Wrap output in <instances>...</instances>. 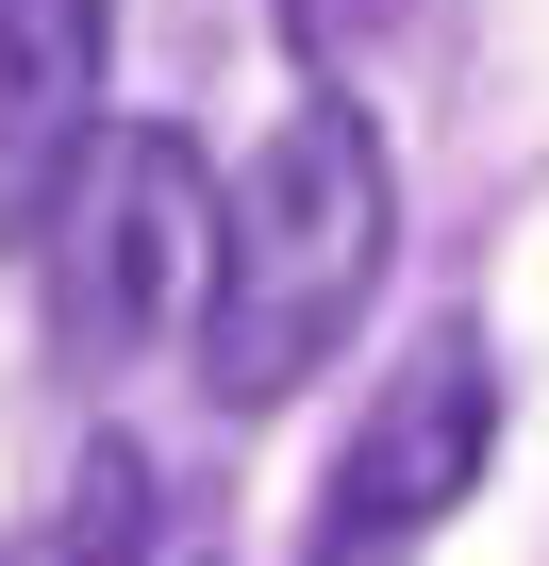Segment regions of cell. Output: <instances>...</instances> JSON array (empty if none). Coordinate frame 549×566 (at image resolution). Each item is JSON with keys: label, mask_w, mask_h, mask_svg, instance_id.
Here are the masks:
<instances>
[{"label": "cell", "mask_w": 549, "mask_h": 566, "mask_svg": "<svg viewBox=\"0 0 549 566\" xmlns=\"http://www.w3.org/2000/svg\"><path fill=\"white\" fill-rule=\"evenodd\" d=\"M383 250H400V167H383V117L350 84H300V117L266 134L217 200V301H200V384L217 417H266L300 400L367 301H383Z\"/></svg>", "instance_id": "obj_1"}, {"label": "cell", "mask_w": 549, "mask_h": 566, "mask_svg": "<svg viewBox=\"0 0 549 566\" xmlns=\"http://www.w3.org/2000/svg\"><path fill=\"white\" fill-rule=\"evenodd\" d=\"M101 67H117V0H0V233H34L101 150Z\"/></svg>", "instance_id": "obj_4"}, {"label": "cell", "mask_w": 549, "mask_h": 566, "mask_svg": "<svg viewBox=\"0 0 549 566\" xmlns=\"http://www.w3.org/2000/svg\"><path fill=\"white\" fill-rule=\"evenodd\" d=\"M483 450H499V350H483V317H433L383 367V400H367V433L317 500V566H400L433 516H466Z\"/></svg>", "instance_id": "obj_3"}, {"label": "cell", "mask_w": 549, "mask_h": 566, "mask_svg": "<svg viewBox=\"0 0 549 566\" xmlns=\"http://www.w3.org/2000/svg\"><path fill=\"white\" fill-rule=\"evenodd\" d=\"M134 516H150V467H134V450H101V467H84V566H117V549H134Z\"/></svg>", "instance_id": "obj_6"}, {"label": "cell", "mask_w": 549, "mask_h": 566, "mask_svg": "<svg viewBox=\"0 0 549 566\" xmlns=\"http://www.w3.org/2000/svg\"><path fill=\"white\" fill-rule=\"evenodd\" d=\"M266 18H284V51H300V84H350L400 18H416V0H266Z\"/></svg>", "instance_id": "obj_5"}, {"label": "cell", "mask_w": 549, "mask_h": 566, "mask_svg": "<svg viewBox=\"0 0 549 566\" xmlns=\"http://www.w3.org/2000/svg\"><path fill=\"white\" fill-rule=\"evenodd\" d=\"M217 167L183 150V134H101L84 167H67V200L34 217V266H51V350L67 367H134L167 317L200 334V301H217Z\"/></svg>", "instance_id": "obj_2"}]
</instances>
